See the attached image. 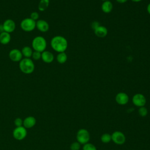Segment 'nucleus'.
Here are the masks:
<instances>
[{
	"label": "nucleus",
	"instance_id": "6ab92c4d",
	"mask_svg": "<svg viewBox=\"0 0 150 150\" xmlns=\"http://www.w3.org/2000/svg\"><path fill=\"white\" fill-rule=\"evenodd\" d=\"M50 0H40L38 4V9L40 11H45L49 5Z\"/></svg>",
	"mask_w": 150,
	"mask_h": 150
},
{
	"label": "nucleus",
	"instance_id": "20e7f679",
	"mask_svg": "<svg viewBox=\"0 0 150 150\" xmlns=\"http://www.w3.org/2000/svg\"><path fill=\"white\" fill-rule=\"evenodd\" d=\"M20 26L23 31L30 32L36 28V21L30 18H26L22 20Z\"/></svg>",
	"mask_w": 150,
	"mask_h": 150
},
{
	"label": "nucleus",
	"instance_id": "7ed1b4c3",
	"mask_svg": "<svg viewBox=\"0 0 150 150\" xmlns=\"http://www.w3.org/2000/svg\"><path fill=\"white\" fill-rule=\"evenodd\" d=\"M47 46L46 40L43 36H38L33 38L32 42V47L35 51L43 52L46 50Z\"/></svg>",
	"mask_w": 150,
	"mask_h": 150
},
{
	"label": "nucleus",
	"instance_id": "f3484780",
	"mask_svg": "<svg viewBox=\"0 0 150 150\" xmlns=\"http://www.w3.org/2000/svg\"><path fill=\"white\" fill-rule=\"evenodd\" d=\"M11 36L10 33L3 32L0 33V43L2 45H7L11 41Z\"/></svg>",
	"mask_w": 150,
	"mask_h": 150
},
{
	"label": "nucleus",
	"instance_id": "2eb2a0df",
	"mask_svg": "<svg viewBox=\"0 0 150 150\" xmlns=\"http://www.w3.org/2000/svg\"><path fill=\"white\" fill-rule=\"evenodd\" d=\"M94 34L99 38H104L107 36L108 33V30L107 28L104 26L100 25L96 29L94 30Z\"/></svg>",
	"mask_w": 150,
	"mask_h": 150
},
{
	"label": "nucleus",
	"instance_id": "a211bd4d",
	"mask_svg": "<svg viewBox=\"0 0 150 150\" xmlns=\"http://www.w3.org/2000/svg\"><path fill=\"white\" fill-rule=\"evenodd\" d=\"M33 52V51L32 48L29 46H24L21 50L22 54L23 56H24L25 58L31 57Z\"/></svg>",
	"mask_w": 150,
	"mask_h": 150
},
{
	"label": "nucleus",
	"instance_id": "c756f323",
	"mask_svg": "<svg viewBox=\"0 0 150 150\" xmlns=\"http://www.w3.org/2000/svg\"><path fill=\"white\" fill-rule=\"evenodd\" d=\"M146 11L148 12V13L150 15V2L148 4V5H147V7H146Z\"/></svg>",
	"mask_w": 150,
	"mask_h": 150
},
{
	"label": "nucleus",
	"instance_id": "423d86ee",
	"mask_svg": "<svg viewBox=\"0 0 150 150\" xmlns=\"http://www.w3.org/2000/svg\"><path fill=\"white\" fill-rule=\"evenodd\" d=\"M27 130L23 126L16 127L12 132L13 138L18 141H21L25 139L27 135Z\"/></svg>",
	"mask_w": 150,
	"mask_h": 150
},
{
	"label": "nucleus",
	"instance_id": "473e14b6",
	"mask_svg": "<svg viewBox=\"0 0 150 150\" xmlns=\"http://www.w3.org/2000/svg\"><path fill=\"white\" fill-rule=\"evenodd\" d=\"M101 1H107V0H101Z\"/></svg>",
	"mask_w": 150,
	"mask_h": 150
},
{
	"label": "nucleus",
	"instance_id": "bb28decb",
	"mask_svg": "<svg viewBox=\"0 0 150 150\" xmlns=\"http://www.w3.org/2000/svg\"><path fill=\"white\" fill-rule=\"evenodd\" d=\"M39 17V13H38L37 12H36V11L32 12L30 13V18L32 19H33V20H34V21H37L38 20Z\"/></svg>",
	"mask_w": 150,
	"mask_h": 150
},
{
	"label": "nucleus",
	"instance_id": "f8f14e48",
	"mask_svg": "<svg viewBox=\"0 0 150 150\" xmlns=\"http://www.w3.org/2000/svg\"><path fill=\"white\" fill-rule=\"evenodd\" d=\"M36 28L41 32H46L49 29V25L47 21L43 19H39L36 21Z\"/></svg>",
	"mask_w": 150,
	"mask_h": 150
},
{
	"label": "nucleus",
	"instance_id": "39448f33",
	"mask_svg": "<svg viewBox=\"0 0 150 150\" xmlns=\"http://www.w3.org/2000/svg\"><path fill=\"white\" fill-rule=\"evenodd\" d=\"M76 139L77 142H79L80 144L84 145L88 142L90 140V134L87 129L81 128L77 131Z\"/></svg>",
	"mask_w": 150,
	"mask_h": 150
},
{
	"label": "nucleus",
	"instance_id": "dca6fc26",
	"mask_svg": "<svg viewBox=\"0 0 150 150\" xmlns=\"http://www.w3.org/2000/svg\"><path fill=\"white\" fill-rule=\"evenodd\" d=\"M101 8L103 12L105 13H108L112 11L113 8V5L110 1L109 0L105 1H103V2L102 3Z\"/></svg>",
	"mask_w": 150,
	"mask_h": 150
},
{
	"label": "nucleus",
	"instance_id": "5701e85b",
	"mask_svg": "<svg viewBox=\"0 0 150 150\" xmlns=\"http://www.w3.org/2000/svg\"><path fill=\"white\" fill-rule=\"evenodd\" d=\"M138 113L141 117H145L148 114V110L144 106L141 107L138 110Z\"/></svg>",
	"mask_w": 150,
	"mask_h": 150
},
{
	"label": "nucleus",
	"instance_id": "1a4fd4ad",
	"mask_svg": "<svg viewBox=\"0 0 150 150\" xmlns=\"http://www.w3.org/2000/svg\"><path fill=\"white\" fill-rule=\"evenodd\" d=\"M9 59L14 62H19L23 59L21 50L18 49H13L9 52Z\"/></svg>",
	"mask_w": 150,
	"mask_h": 150
},
{
	"label": "nucleus",
	"instance_id": "aec40b11",
	"mask_svg": "<svg viewBox=\"0 0 150 150\" xmlns=\"http://www.w3.org/2000/svg\"><path fill=\"white\" fill-rule=\"evenodd\" d=\"M56 60L60 64H63L66 62L67 60V55L65 52L58 53L56 56Z\"/></svg>",
	"mask_w": 150,
	"mask_h": 150
},
{
	"label": "nucleus",
	"instance_id": "a878e982",
	"mask_svg": "<svg viewBox=\"0 0 150 150\" xmlns=\"http://www.w3.org/2000/svg\"><path fill=\"white\" fill-rule=\"evenodd\" d=\"M14 124L16 126V127L23 126V120L21 118H19V117L16 118L14 120Z\"/></svg>",
	"mask_w": 150,
	"mask_h": 150
},
{
	"label": "nucleus",
	"instance_id": "4be33fe9",
	"mask_svg": "<svg viewBox=\"0 0 150 150\" xmlns=\"http://www.w3.org/2000/svg\"><path fill=\"white\" fill-rule=\"evenodd\" d=\"M83 150H97V148L93 144L88 142L84 144Z\"/></svg>",
	"mask_w": 150,
	"mask_h": 150
},
{
	"label": "nucleus",
	"instance_id": "f03ea898",
	"mask_svg": "<svg viewBox=\"0 0 150 150\" xmlns=\"http://www.w3.org/2000/svg\"><path fill=\"white\" fill-rule=\"evenodd\" d=\"M21 71L26 74H32L35 70V64L30 58H23L19 63Z\"/></svg>",
	"mask_w": 150,
	"mask_h": 150
},
{
	"label": "nucleus",
	"instance_id": "9b49d317",
	"mask_svg": "<svg viewBox=\"0 0 150 150\" xmlns=\"http://www.w3.org/2000/svg\"><path fill=\"white\" fill-rule=\"evenodd\" d=\"M115 101L120 105H125L129 101L128 96L124 92H120L115 96Z\"/></svg>",
	"mask_w": 150,
	"mask_h": 150
},
{
	"label": "nucleus",
	"instance_id": "6e6552de",
	"mask_svg": "<svg viewBox=\"0 0 150 150\" xmlns=\"http://www.w3.org/2000/svg\"><path fill=\"white\" fill-rule=\"evenodd\" d=\"M132 103L137 107H143L146 104V98L145 96L141 93H137L134 95L132 98Z\"/></svg>",
	"mask_w": 150,
	"mask_h": 150
},
{
	"label": "nucleus",
	"instance_id": "f257e3e1",
	"mask_svg": "<svg viewBox=\"0 0 150 150\" xmlns=\"http://www.w3.org/2000/svg\"><path fill=\"white\" fill-rule=\"evenodd\" d=\"M50 46L57 53L65 52L68 47V42L64 37L57 35L53 37L51 39Z\"/></svg>",
	"mask_w": 150,
	"mask_h": 150
},
{
	"label": "nucleus",
	"instance_id": "7c9ffc66",
	"mask_svg": "<svg viewBox=\"0 0 150 150\" xmlns=\"http://www.w3.org/2000/svg\"><path fill=\"white\" fill-rule=\"evenodd\" d=\"M4 32V28H3V26H2V24L0 25V33Z\"/></svg>",
	"mask_w": 150,
	"mask_h": 150
},
{
	"label": "nucleus",
	"instance_id": "2f4dec72",
	"mask_svg": "<svg viewBox=\"0 0 150 150\" xmlns=\"http://www.w3.org/2000/svg\"><path fill=\"white\" fill-rule=\"evenodd\" d=\"M131 1L134 2H141L142 0H131Z\"/></svg>",
	"mask_w": 150,
	"mask_h": 150
},
{
	"label": "nucleus",
	"instance_id": "0eeeda50",
	"mask_svg": "<svg viewBox=\"0 0 150 150\" xmlns=\"http://www.w3.org/2000/svg\"><path fill=\"white\" fill-rule=\"evenodd\" d=\"M111 140L117 145H122L125 141V136L122 132L116 131L111 134Z\"/></svg>",
	"mask_w": 150,
	"mask_h": 150
},
{
	"label": "nucleus",
	"instance_id": "cd10ccee",
	"mask_svg": "<svg viewBox=\"0 0 150 150\" xmlns=\"http://www.w3.org/2000/svg\"><path fill=\"white\" fill-rule=\"evenodd\" d=\"M100 26V24L98 22H93L92 23H91V27L94 30L95 29H96L97 27H98Z\"/></svg>",
	"mask_w": 150,
	"mask_h": 150
},
{
	"label": "nucleus",
	"instance_id": "ddd939ff",
	"mask_svg": "<svg viewBox=\"0 0 150 150\" xmlns=\"http://www.w3.org/2000/svg\"><path fill=\"white\" fill-rule=\"evenodd\" d=\"M36 123V120L33 116H28L23 120V126L26 129L32 128L35 125Z\"/></svg>",
	"mask_w": 150,
	"mask_h": 150
},
{
	"label": "nucleus",
	"instance_id": "412c9836",
	"mask_svg": "<svg viewBox=\"0 0 150 150\" xmlns=\"http://www.w3.org/2000/svg\"><path fill=\"white\" fill-rule=\"evenodd\" d=\"M111 135L108 134V133H105L103 134L101 137V141L103 143H108L111 141Z\"/></svg>",
	"mask_w": 150,
	"mask_h": 150
},
{
	"label": "nucleus",
	"instance_id": "4468645a",
	"mask_svg": "<svg viewBox=\"0 0 150 150\" xmlns=\"http://www.w3.org/2000/svg\"><path fill=\"white\" fill-rule=\"evenodd\" d=\"M53 54L48 50H45L41 53V59L46 63H50L54 60Z\"/></svg>",
	"mask_w": 150,
	"mask_h": 150
},
{
	"label": "nucleus",
	"instance_id": "393cba45",
	"mask_svg": "<svg viewBox=\"0 0 150 150\" xmlns=\"http://www.w3.org/2000/svg\"><path fill=\"white\" fill-rule=\"evenodd\" d=\"M80 149V144L79 142H74L70 145L71 150H79Z\"/></svg>",
	"mask_w": 150,
	"mask_h": 150
},
{
	"label": "nucleus",
	"instance_id": "b1692460",
	"mask_svg": "<svg viewBox=\"0 0 150 150\" xmlns=\"http://www.w3.org/2000/svg\"><path fill=\"white\" fill-rule=\"evenodd\" d=\"M41 52H38V51H33V53H32V58L33 59V60H39L41 59Z\"/></svg>",
	"mask_w": 150,
	"mask_h": 150
},
{
	"label": "nucleus",
	"instance_id": "c85d7f7f",
	"mask_svg": "<svg viewBox=\"0 0 150 150\" xmlns=\"http://www.w3.org/2000/svg\"><path fill=\"white\" fill-rule=\"evenodd\" d=\"M128 0H116V1L119 4H124Z\"/></svg>",
	"mask_w": 150,
	"mask_h": 150
},
{
	"label": "nucleus",
	"instance_id": "9d476101",
	"mask_svg": "<svg viewBox=\"0 0 150 150\" xmlns=\"http://www.w3.org/2000/svg\"><path fill=\"white\" fill-rule=\"evenodd\" d=\"M4 32L11 33L13 32L16 28V24L13 20L11 19H6L2 23Z\"/></svg>",
	"mask_w": 150,
	"mask_h": 150
}]
</instances>
